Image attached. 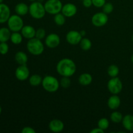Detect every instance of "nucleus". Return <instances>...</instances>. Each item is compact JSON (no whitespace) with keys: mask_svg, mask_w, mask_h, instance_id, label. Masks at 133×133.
<instances>
[{"mask_svg":"<svg viewBox=\"0 0 133 133\" xmlns=\"http://www.w3.org/2000/svg\"><path fill=\"white\" fill-rule=\"evenodd\" d=\"M56 68L57 71L60 75L71 77L75 74L77 66L73 60L68 58H64L58 61Z\"/></svg>","mask_w":133,"mask_h":133,"instance_id":"obj_1","label":"nucleus"},{"mask_svg":"<svg viewBox=\"0 0 133 133\" xmlns=\"http://www.w3.org/2000/svg\"><path fill=\"white\" fill-rule=\"evenodd\" d=\"M42 85L46 92L54 93L59 88L60 83L55 77L52 75H46L43 78Z\"/></svg>","mask_w":133,"mask_h":133,"instance_id":"obj_2","label":"nucleus"},{"mask_svg":"<svg viewBox=\"0 0 133 133\" xmlns=\"http://www.w3.org/2000/svg\"><path fill=\"white\" fill-rule=\"evenodd\" d=\"M27 49L32 55L38 56L42 54L44 51V45L41 40L32 38L29 39L27 43Z\"/></svg>","mask_w":133,"mask_h":133,"instance_id":"obj_3","label":"nucleus"},{"mask_svg":"<svg viewBox=\"0 0 133 133\" xmlns=\"http://www.w3.org/2000/svg\"><path fill=\"white\" fill-rule=\"evenodd\" d=\"M29 13L32 18L40 19L45 16L46 13L44 5L39 1H34L29 6Z\"/></svg>","mask_w":133,"mask_h":133,"instance_id":"obj_4","label":"nucleus"},{"mask_svg":"<svg viewBox=\"0 0 133 133\" xmlns=\"http://www.w3.org/2000/svg\"><path fill=\"white\" fill-rule=\"evenodd\" d=\"M8 28L12 32H19L23 28V21L18 14L10 16L7 21Z\"/></svg>","mask_w":133,"mask_h":133,"instance_id":"obj_5","label":"nucleus"},{"mask_svg":"<svg viewBox=\"0 0 133 133\" xmlns=\"http://www.w3.org/2000/svg\"><path fill=\"white\" fill-rule=\"evenodd\" d=\"M62 6L63 5L61 0H48L44 4L46 13L52 15L61 12Z\"/></svg>","mask_w":133,"mask_h":133,"instance_id":"obj_6","label":"nucleus"},{"mask_svg":"<svg viewBox=\"0 0 133 133\" xmlns=\"http://www.w3.org/2000/svg\"><path fill=\"white\" fill-rule=\"evenodd\" d=\"M107 88L112 94H116L120 93L123 88L122 81L118 77H111L107 83Z\"/></svg>","mask_w":133,"mask_h":133,"instance_id":"obj_7","label":"nucleus"},{"mask_svg":"<svg viewBox=\"0 0 133 133\" xmlns=\"http://www.w3.org/2000/svg\"><path fill=\"white\" fill-rule=\"evenodd\" d=\"M92 23L93 25L97 27H101L105 25L109 21L108 14H105L103 12H97L94 14L92 18Z\"/></svg>","mask_w":133,"mask_h":133,"instance_id":"obj_8","label":"nucleus"},{"mask_svg":"<svg viewBox=\"0 0 133 133\" xmlns=\"http://www.w3.org/2000/svg\"><path fill=\"white\" fill-rule=\"evenodd\" d=\"M15 76L16 79L20 81L27 80L30 76L29 69L26 64L19 65L15 71Z\"/></svg>","mask_w":133,"mask_h":133,"instance_id":"obj_9","label":"nucleus"},{"mask_svg":"<svg viewBox=\"0 0 133 133\" xmlns=\"http://www.w3.org/2000/svg\"><path fill=\"white\" fill-rule=\"evenodd\" d=\"M82 38H83V36L81 32L75 30L69 31L66 36V41L68 42V43L73 45L79 44Z\"/></svg>","mask_w":133,"mask_h":133,"instance_id":"obj_10","label":"nucleus"},{"mask_svg":"<svg viewBox=\"0 0 133 133\" xmlns=\"http://www.w3.org/2000/svg\"><path fill=\"white\" fill-rule=\"evenodd\" d=\"M61 38L59 36L55 33H51L46 36L45 39V44L49 48H55L59 45Z\"/></svg>","mask_w":133,"mask_h":133,"instance_id":"obj_11","label":"nucleus"},{"mask_svg":"<svg viewBox=\"0 0 133 133\" xmlns=\"http://www.w3.org/2000/svg\"><path fill=\"white\" fill-rule=\"evenodd\" d=\"M77 8L76 5L71 3L64 5L61 10V12L67 18L73 17L77 14Z\"/></svg>","mask_w":133,"mask_h":133,"instance_id":"obj_12","label":"nucleus"},{"mask_svg":"<svg viewBox=\"0 0 133 133\" xmlns=\"http://www.w3.org/2000/svg\"><path fill=\"white\" fill-rule=\"evenodd\" d=\"M10 16V8L6 4L0 3V23L7 22Z\"/></svg>","mask_w":133,"mask_h":133,"instance_id":"obj_13","label":"nucleus"},{"mask_svg":"<svg viewBox=\"0 0 133 133\" xmlns=\"http://www.w3.org/2000/svg\"><path fill=\"white\" fill-rule=\"evenodd\" d=\"M64 128V123L61 120L58 119H55L51 121L49 123V129L51 132L58 133L63 131Z\"/></svg>","mask_w":133,"mask_h":133,"instance_id":"obj_14","label":"nucleus"},{"mask_svg":"<svg viewBox=\"0 0 133 133\" xmlns=\"http://www.w3.org/2000/svg\"><path fill=\"white\" fill-rule=\"evenodd\" d=\"M21 33L23 37L29 40L35 37L36 30L31 25H24L21 30Z\"/></svg>","mask_w":133,"mask_h":133,"instance_id":"obj_15","label":"nucleus"},{"mask_svg":"<svg viewBox=\"0 0 133 133\" xmlns=\"http://www.w3.org/2000/svg\"><path fill=\"white\" fill-rule=\"evenodd\" d=\"M120 105L121 99L116 94H112L108 99L107 105L111 110H116L119 107Z\"/></svg>","mask_w":133,"mask_h":133,"instance_id":"obj_16","label":"nucleus"},{"mask_svg":"<svg viewBox=\"0 0 133 133\" xmlns=\"http://www.w3.org/2000/svg\"><path fill=\"white\" fill-rule=\"evenodd\" d=\"M122 123L126 130L129 131H133V115L127 114L123 116Z\"/></svg>","mask_w":133,"mask_h":133,"instance_id":"obj_17","label":"nucleus"},{"mask_svg":"<svg viewBox=\"0 0 133 133\" xmlns=\"http://www.w3.org/2000/svg\"><path fill=\"white\" fill-rule=\"evenodd\" d=\"M15 12L20 16H25L29 12V6L25 3H19L16 5Z\"/></svg>","mask_w":133,"mask_h":133,"instance_id":"obj_18","label":"nucleus"},{"mask_svg":"<svg viewBox=\"0 0 133 133\" xmlns=\"http://www.w3.org/2000/svg\"><path fill=\"white\" fill-rule=\"evenodd\" d=\"M93 78L90 74L84 73L80 75L79 77V83L82 86H88L92 83Z\"/></svg>","mask_w":133,"mask_h":133,"instance_id":"obj_19","label":"nucleus"},{"mask_svg":"<svg viewBox=\"0 0 133 133\" xmlns=\"http://www.w3.org/2000/svg\"><path fill=\"white\" fill-rule=\"evenodd\" d=\"M10 31L7 27L0 28V42H6L10 40L12 34Z\"/></svg>","mask_w":133,"mask_h":133,"instance_id":"obj_20","label":"nucleus"},{"mask_svg":"<svg viewBox=\"0 0 133 133\" xmlns=\"http://www.w3.org/2000/svg\"><path fill=\"white\" fill-rule=\"evenodd\" d=\"M15 61L19 65L26 64L28 61V57L23 51H18L15 55Z\"/></svg>","mask_w":133,"mask_h":133,"instance_id":"obj_21","label":"nucleus"},{"mask_svg":"<svg viewBox=\"0 0 133 133\" xmlns=\"http://www.w3.org/2000/svg\"><path fill=\"white\" fill-rule=\"evenodd\" d=\"M43 79L38 74H33L29 79V83L32 87H38L42 84Z\"/></svg>","mask_w":133,"mask_h":133,"instance_id":"obj_22","label":"nucleus"},{"mask_svg":"<svg viewBox=\"0 0 133 133\" xmlns=\"http://www.w3.org/2000/svg\"><path fill=\"white\" fill-rule=\"evenodd\" d=\"M10 40L12 44H15V45H18L22 42L23 36H22V33H19V32H13L11 34Z\"/></svg>","mask_w":133,"mask_h":133,"instance_id":"obj_23","label":"nucleus"},{"mask_svg":"<svg viewBox=\"0 0 133 133\" xmlns=\"http://www.w3.org/2000/svg\"><path fill=\"white\" fill-rule=\"evenodd\" d=\"M79 45H80L81 48L83 49V51H87L90 50L92 48V42L90 40L89 38H83L82 40H81L80 43H79Z\"/></svg>","mask_w":133,"mask_h":133,"instance_id":"obj_24","label":"nucleus"},{"mask_svg":"<svg viewBox=\"0 0 133 133\" xmlns=\"http://www.w3.org/2000/svg\"><path fill=\"white\" fill-rule=\"evenodd\" d=\"M119 73V69L116 65L112 64L108 68L107 74L110 77H118Z\"/></svg>","mask_w":133,"mask_h":133,"instance_id":"obj_25","label":"nucleus"},{"mask_svg":"<svg viewBox=\"0 0 133 133\" xmlns=\"http://www.w3.org/2000/svg\"><path fill=\"white\" fill-rule=\"evenodd\" d=\"M110 119H111L112 122L114 123H119L120 122H122V119H123V115L121 112L118 111H114L113 112H112V114H110Z\"/></svg>","mask_w":133,"mask_h":133,"instance_id":"obj_26","label":"nucleus"},{"mask_svg":"<svg viewBox=\"0 0 133 133\" xmlns=\"http://www.w3.org/2000/svg\"><path fill=\"white\" fill-rule=\"evenodd\" d=\"M54 22L56 25L58 26H62L66 22V16L62 12H59L55 14L54 16Z\"/></svg>","mask_w":133,"mask_h":133,"instance_id":"obj_27","label":"nucleus"},{"mask_svg":"<svg viewBox=\"0 0 133 133\" xmlns=\"http://www.w3.org/2000/svg\"><path fill=\"white\" fill-rule=\"evenodd\" d=\"M97 126L99 128L101 129L104 131L107 129L109 127V121L107 118H102L98 121L97 123Z\"/></svg>","mask_w":133,"mask_h":133,"instance_id":"obj_28","label":"nucleus"},{"mask_svg":"<svg viewBox=\"0 0 133 133\" xmlns=\"http://www.w3.org/2000/svg\"><path fill=\"white\" fill-rule=\"evenodd\" d=\"M59 83L60 86L63 88H68L71 85V80L68 77H62Z\"/></svg>","mask_w":133,"mask_h":133,"instance_id":"obj_29","label":"nucleus"},{"mask_svg":"<svg viewBox=\"0 0 133 133\" xmlns=\"http://www.w3.org/2000/svg\"><path fill=\"white\" fill-rule=\"evenodd\" d=\"M103 12L107 14H109L114 10V5L111 3H105L102 7Z\"/></svg>","mask_w":133,"mask_h":133,"instance_id":"obj_30","label":"nucleus"},{"mask_svg":"<svg viewBox=\"0 0 133 133\" xmlns=\"http://www.w3.org/2000/svg\"><path fill=\"white\" fill-rule=\"evenodd\" d=\"M45 35H46V32H45V29L43 28H39L36 31L35 38L39 40H42L45 37Z\"/></svg>","mask_w":133,"mask_h":133,"instance_id":"obj_31","label":"nucleus"},{"mask_svg":"<svg viewBox=\"0 0 133 133\" xmlns=\"http://www.w3.org/2000/svg\"><path fill=\"white\" fill-rule=\"evenodd\" d=\"M9 47L6 42H0V54L6 55L9 52Z\"/></svg>","mask_w":133,"mask_h":133,"instance_id":"obj_32","label":"nucleus"},{"mask_svg":"<svg viewBox=\"0 0 133 133\" xmlns=\"http://www.w3.org/2000/svg\"><path fill=\"white\" fill-rule=\"evenodd\" d=\"M105 3V0H92V5L97 8H102Z\"/></svg>","mask_w":133,"mask_h":133,"instance_id":"obj_33","label":"nucleus"},{"mask_svg":"<svg viewBox=\"0 0 133 133\" xmlns=\"http://www.w3.org/2000/svg\"><path fill=\"white\" fill-rule=\"evenodd\" d=\"M36 131L31 127H25L22 129V133H35Z\"/></svg>","mask_w":133,"mask_h":133,"instance_id":"obj_34","label":"nucleus"},{"mask_svg":"<svg viewBox=\"0 0 133 133\" xmlns=\"http://www.w3.org/2000/svg\"><path fill=\"white\" fill-rule=\"evenodd\" d=\"M83 5L86 8L90 7L92 5V0H83Z\"/></svg>","mask_w":133,"mask_h":133,"instance_id":"obj_35","label":"nucleus"},{"mask_svg":"<svg viewBox=\"0 0 133 133\" xmlns=\"http://www.w3.org/2000/svg\"><path fill=\"white\" fill-rule=\"evenodd\" d=\"M90 133H104V131L97 127V128H94V129H92L90 131Z\"/></svg>","mask_w":133,"mask_h":133,"instance_id":"obj_36","label":"nucleus"},{"mask_svg":"<svg viewBox=\"0 0 133 133\" xmlns=\"http://www.w3.org/2000/svg\"><path fill=\"white\" fill-rule=\"evenodd\" d=\"M81 35H82V36H84V35H86V32H85V31H81Z\"/></svg>","mask_w":133,"mask_h":133,"instance_id":"obj_37","label":"nucleus"},{"mask_svg":"<svg viewBox=\"0 0 133 133\" xmlns=\"http://www.w3.org/2000/svg\"><path fill=\"white\" fill-rule=\"evenodd\" d=\"M131 61H132V62L133 63V54H132V55L131 56Z\"/></svg>","mask_w":133,"mask_h":133,"instance_id":"obj_38","label":"nucleus"},{"mask_svg":"<svg viewBox=\"0 0 133 133\" xmlns=\"http://www.w3.org/2000/svg\"><path fill=\"white\" fill-rule=\"evenodd\" d=\"M1 111H2V109H1V107L0 106V114H1Z\"/></svg>","mask_w":133,"mask_h":133,"instance_id":"obj_39","label":"nucleus"},{"mask_svg":"<svg viewBox=\"0 0 133 133\" xmlns=\"http://www.w3.org/2000/svg\"><path fill=\"white\" fill-rule=\"evenodd\" d=\"M29 1H31V2H34V1H36V0H29Z\"/></svg>","mask_w":133,"mask_h":133,"instance_id":"obj_40","label":"nucleus"},{"mask_svg":"<svg viewBox=\"0 0 133 133\" xmlns=\"http://www.w3.org/2000/svg\"><path fill=\"white\" fill-rule=\"evenodd\" d=\"M3 0H0V3H3Z\"/></svg>","mask_w":133,"mask_h":133,"instance_id":"obj_41","label":"nucleus"},{"mask_svg":"<svg viewBox=\"0 0 133 133\" xmlns=\"http://www.w3.org/2000/svg\"><path fill=\"white\" fill-rule=\"evenodd\" d=\"M132 42H133V35H132Z\"/></svg>","mask_w":133,"mask_h":133,"instance_id":"obj_42","label":"nucleus"}]
</instances>
